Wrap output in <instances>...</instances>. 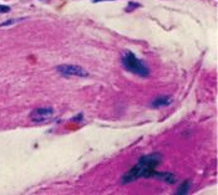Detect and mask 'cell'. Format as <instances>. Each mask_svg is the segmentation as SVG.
<instances>
[{"mask_svg": "<svg viewBox=\"0 0 218 195\" xmlns=\"http://www.w3.org/2000/svg\"><path fill=\"white\" fill-rule=\"evenodd\" d=\"M162 161V157L157 153L155 154H148L145 155L142 158H140L139 163L131 168L127 173L123 174L122 179H121V183L122 184H128L131 182H135L140 178H151V177H155L156 174V166L161 163Z\"/></svg>", "mask_w": 218, "mask_h": 195, "instance_id": "obj_1", "label": "cell"}, {"mask_svg": "<svg viewBox=\"0 0 218 195\" xmlns=\"http://www.w3.org/2000/svg\"><path fill=\"white\" fill-rule=\"evenodd\" d=\"M122 65H123V67L127 71H130V72H132L135 75H139L141 77H146V76L150 75V70L145 65V62L142 60H139L135 56V54H132L131 51H126L123 54V56H122Z\"/></svg>", "mask_w": 218, "mask_h": 195, "instance_id": "obj_2", "label": "cell"}, {"mask_svg": "<svg viewBox=\"0 0 218 195\" xmlns=\"http://www.w3.org/2000/svg\"><path fill=\"white\" fill-rule=\"evenodd\" d=\"M54 116V109L52 108H36L31 112L30 114V119L33 122H47L51 117Z\"/></svg>", "mask_w": 218, "mask_h": 195, "instance_id": "obj_3", "label": "cell"}, {"mask_svg": "<svg viewBox=\"0 0 218 195\" xmlns=\"http://www.w3.org/2000/svg\"><path fill=\"white\" fill-rule=\"evenodd\" d=\"M57 71L63 75H66V76H80V77H85L87 76L89 73L80 66H75V65H61L57 66Z\"/></svg>", "mask_w": 218, "mask_h": 195, "instance_id": "obj_4", "label": "cell"}, {"mask_svg": "<svg viewBox=\"0 0 218 195\" xmlns=\"http://www.w3.org/2000/svg\"><path fill=\"white\" fill-rule=\"evenodd\" d=\"M172 103V98L167 97V96H162V97H157L156 99L152 101V107L155 108H160V107H165Z\"/></svg>", "mask_w": 218, "mask_h": 195, "instance_id": "obj_5", "label": "cell"}, {"mask_svg": "<svg viewBox=\"0 0 218 195\" xmlns=\"http://www.w3.org/2000/svg\"><path fill=\"white\" fill-rule=\"evenodd\" d=\"M155 177H157V178H160V179H162V180H165L167 183H175L176 182V177L173 174H171V173H157L156 171Z\"/></svg>", "mask_w": 218, "mask_h": 195, "instance_id": "obj_6", "label": "cell"}, {"mask_svg": "<svg viewBox=\"0 0 218 195\" xmlns=\"http://www.w3.org/2000/svg\"><path fill=\"white\" fill-rule=\"evenodd\" d=\"M189 189H191V183H189V180H184V182L182 183L181 185H180V188H178V192H177V194H178V195H184V194H187V193L189 192Z\"/></svg>", "mask_w": 218, "mask_h": 195, "instance_id": "obj_7", "label": "cell"}, {"mask_svg": "<svg viewBox=\"0 0 218 195\" xmlns=\"http://www.w3.org/2000/svg\"><path fill=\"white\" fill-rule=\"evenodd\" d=\"M139 6H140V4H136V3H130V4H128V6H127V9H126V10H127V11H130V10H131V11H132V10H134V9H135V8H139Z\"/></svg>", "mask_w": 218, "mask_h": 195, "instance_id": "obj_8", "label": "cell"}, {"mask_svg": "<svg viewBox=\"0 0 218 195\" xmlns=\"http://www.w3.org/2000/svg\"><path fill=\"white\" fill-rule=\"evenodd\" d=\"M9 11H10V8L9 6L0 5V13H9Z\"/></svg>", "mask_w": 218, "mask_h": 195, "instance_id": "obj_9", "label": "cell"}, {"mask_svg": "<svg viewBox=\"0 0 218 195\" xmlns=\"http://www.w3.org/2000/svg\"><path fill=\"white\" fill-rule=\"evenodd\" d=\"M18 20H8L6 23H3V24H0V26H6V25H10V24H14V23H16Z\"/></svg>", "mask_w": 218, "mask_h": 195, "instance_id": "obj_10", "label": "cell"}, {"mask_svg": "<svg viewBox=\"0 0 218 195\" xmlns=\"http://www.w3.org/2000/svg\"><path fill=\"white\" fill-rule=\"evenodd\" d=\"M92 3H100V1H111V0H91Z\"/></svg>", "mask_w": 218, "mask_h": 195, "instance_id": "obj_11", "label": "cell"}, {"mask_svg": "<svg viewBox=\"0 0 218 195\" xmlns=\"http://www.w3.org/2000/svg\"><path fill=\"white\" fill-rule=\"evenodd\" d=\"M45 1H47V0H45Z\"/></svg>", "mask_w": 218, "mask_h": 195, "instance_id": "obj_12", "label": "cell"}]
</instances>
